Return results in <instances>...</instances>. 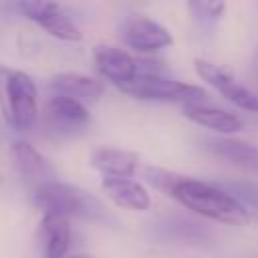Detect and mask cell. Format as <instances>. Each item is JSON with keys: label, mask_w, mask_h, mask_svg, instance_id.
Here are the masks:
<instances>
[{"label": "cell", "mask_w": 258, "mask_h": 258, "mask_svg": "<svg viewBox=\"0 0 258 258\" xmlns=\"http://www.w3.org/2000/svg\"><path fill=\"white\" fill-rule=\"evenodd\" d=\"M0 111L14 129H28L38 117V93L30 75L0 67Z\"/></svg>", "instance_id": "7a4b0ae2"}, {"label": "cell", "mask_w": 258, "mask_h": 258, "mask_svg": "<svg viewBox=\"0 0 258 258\" xmlns=\"http://www.w3.org/2000/svg\"><path fill=\"white\" fill-rule=\"evenodd\" d=\"M169 196L177 200L183 208L216 222L234 224V226L250 222V212L244 206H240L230 194H226L222 187L210 181H200L179 175Z\"/></svg>", "instance_id": "6da1fadb"}, {"label": "cell", "mask_w": 258, "mask_h": 258, "mask_svg": "<svg viewBox=\"0 0 258 258\" xmlns=\"http://www.w3.org/2000/svg\"><path fill=\"white\" fill-rule=\"evenodd\" d=\"M18 10L32 22H36L40 28H44L50 36L67 40V42H79L83 38V32L79 26L62 12V8L54 2H20Z\"/></svg>", "instance_id": "5b68a950"}, {"label": "cell", "mask_w": 258, "mask_h": 258, "mask_svg": "<svg viewBox=\"0 0 258 258\" xmlns=\"http://www.w3.org/2000/svg\"><path fill=\"white\" fill-rule=\"evenodd\" d=\"M71 258H93V256H87V254H77V256H71Z\"/></svg>", "instance_id": "44dd1931"}, {"label": "cell", "mask_w": 258, "mask_h": 258, "mask_svg": "<svg viewBox=\"0 0 258 258\" xmlns=\"http://www.w3.org/2000/svg\"><path fill=\"white\" fill-rule=\"evenodd\" d=\"M40 236L46 258H62L71 248V226L62 216L44 214L40 222Z\"/></svg>", "instance_id": "9a60e30c"}, {"label": "cell", "mask_w": 258, "mask_h": 258, "mask_svg": "<svg viewBox=\"0 0 258 258\" xmlns=\"http://www.w3.org/2000/svg\"><path fill=\"white\" fill-rule=\"evenodd\" d=\"M145 177H147L149 183H153L157 189H161V191H165L169 196V191H171V187H173V183L177 181L179 175L177 173H171V171H165V169L147 167L145 169Z\"/></svg>", "instance_id": "ffe728a7"}, {"label": "cell", "mask_w": 258, "mask_h": 258, "mask_svg": "<svg viewBox=\"0 0 258 258\" xmlns=\"http://www.w3.org/2000/svg\"><path fill=\"white\" fill-rule=\"evenodd\" d=\"M123 93L141 99V101H169L183 105H202L208 99V93L202 87L187 85L173 79H163L159 75H137L131 83L119 87Z\"/></svg>", "instance_id": "277c9868"}, {"label": "cell", "mask_w": 258, "mask_h": 258, "mask_svg": "<svg viewBox=\"0 0 258 258\" xmlns=\"http://www.w3.org/2000/svg\"><path fill=\"white\" fill-rule=\"evenodd\" d=\"M125 42L139 52H153L173 44V36L163 24L151 18H133L125 28Z\"/></svg>", "instance_id": "30bf717a"}, {"label": "cell", "mask_w": 258, "mask_h": 258, "mask_svg": "<svg viewBox=\"0 0 258 258\" xmlns=\"http://www.w3.org/2000/svg\"><path fill=\"white\" fill-rule=\"evenodd\" d=\"M208 147L224 161L236 167H242L246 171L258 173V147L256 145L240 141V139H218V141H210Z\"/></svg>", "instance_id": "2e32d148"}, {"label": "cell", "mask_w": 258, "mask_h": 258, "mask_svg": "<svg viewBox=\"0 0 258 258\" xmlns=\"http://www.w3.org/2000/svg\"><path fill=\"white\" fill-rule=\"evenodd\" d=\"M44 121L54 133L73 135V133L83 131L89 125L91 117H89V109L81 101L64 97V95H54L46 103Z\"/></svg>", "instance_id": "52a82bcc"}, {"label": "cell", "mask_w": 258, "mask_h": 258, "mask_svg": "<svg viewBox=\"0 0 258 258\" xmlns=\"http://www.w3.org/2000/svg\"><path fill=\"white\" fill-rule=\"evenodd\" d=\"M183 115L208 129H214L218 133H236L242 129V121L238 115L228 113L224 109H216L210 105H183Z\"/></svg>", "instance_id": "5bb4252c"}, {"label": "cell", "mask_w": 258, "mask_h": 258, "mask_svg": "<svg viewBox=\"0 0 258 258\" xmlns=\"http://www.w3.org/2000/svg\"><path fill=\"white\" fill-rule=\"evenodd\" d=\"M159 230L163 238L183 242V244H206L212 240V232L208 228H204L198 222L183 220V218H171L165 224H161Z\"/></svg>", "instance_id": "e0dca14e"}, {"label": "cell", "mask_w": 258, "mask_h": 258, "mask_svg": "<svg viewBox=\"0 0 258 258\" xmlns=\"http://www.w3.org/2000/svg\"><path fill=\"white\" fill-rule=\"evenodd\" d=\"M226 194H230L246 210L258 212V183L254 181H216Z\"/></svg>", "instance_id": "ac0fdd59"}, {"label": "cell", "mask_w": 258, "mask_h": 258, "mask_svg": "<svg viewBox=\"0 0 258 258\" xmlns=\"http://www.w3.org/2000/svg\"><path fill=\"white\" fill-rule=\"evenodd\" d=\"M93 56H95V64H97L99 73L103 77H107L111 83H115L117 87L131 83L139 75L137 60L129 52H125L117 46H105V44L95 46Z\"/></svg>", "instance_id": "9c48e42d"}, {"label": "cell", "mask_w": 258, "mask_h": 258, "mask_svg": "<svg viewBox=\"0 0 258 258\" xmlns=\"http://www.w3.org/2000/svg\"><path fill=\"white\" fill-rule=\"evenodd\" d=\"M50 87L56 95H64L77 101H97L103 95V83L81 73H60L52 77Z\"/></svg>", "instance_id": "4fadbf2b"}, {"label": "cell", "mask_w": 258, "mask_h": 258, "mask_svg": "<svg viewBox=\"0 0 258 258\" xmlns=\"http://www.w3.org/2000/svg\"><path fill=\"white\" fill-rule=\"evenodd\" d=\"M187 8L191 10V14H194V18L198 20V22H202V24H212V22H216L218 18H220V14L224 12V8H226V4H208V2H189L187 4Z\"/></svg>", "instance_id": "d6986e66"}, {"label": "cell", "mask_w": 258, "mask_h": 258, "mask_svg": "<svg viewBox=\"0 0 258 258\" xmlns=\"http://www.w3.org/2000/svg\"><path fill=\"white\" fill-rule=\"evenodd\" d=\"M101 185L109 200H113V204H117L119 208L143 212L151 206L149 191L131 177H105Z\"/></svg>", "instance_id": "8fae6325"}, {"label": "cell", "mask_w": 258, "mask_h": 258, "mask_svg": "<svg viewBox=\"0 0 258 258\" xmlns=\"http://www.w3.org/2000/svg\"><path fill=\"white\" fill-rule=\"evenodd\" d=\"M0 179H2V173H0Z\"/></svg>", "instance_id": "7402d4cb"}, {"label": "cell", "mask_w": 258, "mask_h": 258, "mask_svg": "<svg viewBox=\"0 0 258 258\" xmlns=\"http://www.w3.org/2000/svg\"><path fill=\"white\" fill-rule=\"evenodd\" d=\"M194 64H196V73L208 85H212L216 91H220L228 101H232L234 105H238L244 111L258 113V95L254 91H250L248 87H244L242 83H238L232 75H228L224 69H220L214 62L196 58Z\"/></svg>", "instance_id": "8992f818"}, {"label": "cell", "mask_w": 258, "mask_h": 258, "mask_svg": "<svg viewBox=\"0 0 258 258\" xmlns=\"http://www.w3.org/2000/svg\"><path fill=\"white\" fill-rule=\"evenodd\" d=\"M12 157H14L18 173L22 175V179L32 191L56 179L52 165L34 145L26 141H16L12 145Z\"/></svg>", "instance_id": "ba28073f"}, {"label": "cell", "mask_w": 258, "mask_h": 258, "mask_svg": "<svg viewBox=\"0 0 258 258\" xmlns=\"http://www.w3.org/2000/svg\"><path fill=\"white\" fill-rule=\"evenodd\" d=\"M34 204L44 210V214H54V216H77V218H87V220H103L105 218V208L101 202L91 196L89 191L62 183L58 179L38 187L32 191Z\"/></svg>", "instance_id": "3957f363"}, {"label": "cell", "mask_w": 258, "mask_h": 258, "mask_svg": "<svg viewBox=\"0 0 258 258\" xmlns=\"http://www.w3.org/2000/svg\"><path fill=\"white\" fill-rule=\"evenodd\" d=\"M91 165L107 177H131L137 169V155L125 149L101 147L91 153Z\"/></svg>", "instance_id": "7c38bea8"}]
</instances>
